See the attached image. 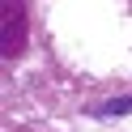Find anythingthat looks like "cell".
<instances>
[{
    "label": "cell",
    "mask_w": 132,
    "mask_h": 132,
    "mask_svg": "<svg viewBox=\"0 0 132 132\" xmlns=\"http://www.w3.org/2000/svg\"><path fill=\"white\" fill-rule=\"evenodd\" d=\"M94 115H132V94H119V98H111V102L94 106Z\"/></svg>",
    "instance_id": "obj_1"
}]
</instances>
